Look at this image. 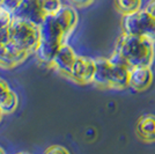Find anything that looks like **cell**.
Wrapping results in <instances>:
<instances>
[{
  "mask_svg": "<svg viewBox=\"0 0 155 154\" xmlns=\"http://www.w3.org/2000/svg\"><path fill=\"white\" fill-rule=\"evenodd\" d=\"M130 66L116 51L110 58H96L91 82L101 88L124 89L129 87Z\"/></svg>",
  "mask_w": 155,
  "mask_h": 154,
  "instance_id": "obj_1",
  "label": "cell"
},
{
  "mask_svg": "<svg viewBox=\"0 0 155 154\" xmlns=\"http://www.w3.org/2000/svg\"><path fill=\"white\" fill-rule=\"evenodd\" d=\"M115 51L126 62L130 69L136 66H150L154 58V43L140 36L124 32L117 41Z\"/></svg>",
  "mask_w": 155,
  "mask_h": 154,
  "instance_id": "obj_2",
  "label": "cell"
},
{
  "mask_svg": "<svg viewBox=\"0 0 155 154\" xmlns=\"http://www.w3.org/2000/svg\"><path fill=\"white\" fill-rule=\"evenodd\" d=\"M8 29L11 41L14 44L29 53L35 51L41 39L38 26L26 20L13 18Z\"/></svg>",
  "mask_w": 155,
  "mask_h": 154,
  "instance_id": "obj_3",
  "label": "cell"
},
{
  "mask_svg": "<svg viewBox=\"0 0 155 154\" xmlns=\"http://www.w3.org/2000/svg\"><path fill=\"white\" fill-rule=\"evenodd\" d=\"M122 26L124 32L140 36L155 43V16L147 9L124 14Z\"/></svg>",
  "mask_w": 155,
  "mask_h": 154,
  "instance_id": "obj_4",
  "label": "cell"
},
{
  "mask_svg": "<svg viewBox=\"0 0 155 154\" xmlns=\"http://www.w3.org/2000/svg\"><path fill=\"white\" fill-rule=\"evenodd\" d=\"M12 15L13 18L26 20L36 26H39L45 16L39 0H21L19 6L16 7Z\"/></svg>",
  "mask_w": 155,
  "mask_h": 154,
  "instance_id": "obj_5",
  "label": "cell"
},
{
  "mask_svg": "<svg viewBox=\"0 0 155 154\" xmlns=\"http://www.w3.org/2000/svg\"><path fill=\"white\" fill-rule=\"evenodd\" d=\"M95 71V59L84 56H78L68 79L78 84H88L91 82Z\"/></svg>",
  "mask_w": 155,
  "mask_h": 154,
  "instance_id": "obj_6",
  "label": "cell"
},
{
  "mask_svg": "<svg viewBox=\"0 0 155 154\" xmlns=\"http://www.w3.org/2000/svg\"><path fill=\"white\" fill-rule=\"evenodd\" d=\"M39 37L42 41L53 42V43H63L65 42V34L59 22L53 14H48L44 16L43 21L38 26Z\"/></svg>",
  "mask_w": 155,
  "mask_h": 154,
  "instance_id": "obj_7",
  "label": "cell"
},
{
  "mask_svg": "<svg viewBox=\"0 0 155 154\" xmlns=\"http://www.w3.org/2000/svg\"><path fill=\"white\" fill-rule=\"evenodd\" d=\"M77 57L78 55L75 53V51L67 43L63 42L59 46L58 51L53 58L51 65L57 71H59L63 75L68 78Z\"/></svg>",
  "mask_w": 155,
  "mask_h": 154,
  "instance_id": "obj_8",
  "label": "cell"
},
{
  "mask_svg": "<svg viewBox=\"0 0 155 154\" xmlns=\"http://www.w3.org/2000/svg\"><path fill=\"white\" fill-rule=\"evenodd\" d=\"M153 81V73L149 66L141 65L136 66L130 70L129 75V87L132 89L141 92L147 89Z\"/></svg>",
  "mask_w": 155,
  "mask_h": 154,
  "instance_id": "obj_9",
  "label": "cell"
},
{
  "mask_svg": "<svg viewBox=\"0 0 155 154\" xmlns=\"http://www.w3.org/2000/svg\"><path fill=\"white\" fill-rule=\"evenodd\" d=\"M54 18L59 22L60 27L63 28L65 37L71 34L78 25V13L72 6L63 5L56 13L53 14Z\"/></svg>",
  "mask_w": 155,
  "mask_h": 154,
  "instance_id": "obj_10",
  "label": "cell"
},
{
  "mask_svg": "<svg viewBox=\"0 0 155 154\" xmlns=\"http://www.w3.org/2000/svg\"><path fill=\"white\" fill-rule=\"evenodd\" d=\"M137 135L143 141L152 142L155 141V116L142 115L137 123Z\"/></svg>",
  "mask_w": 155,
  "mask_h": 154,
  "instance_id": "obj_11",
  "label": "cell"
},
{
  "mask_svg": "<svg viewBox=\"0 0 155 154\" xmlns=\"http://www.w3.org/2000/svg\"><path fill=\"white\" fill-rule=\"evenodd\" d=\"M60 44L61 43H53V42H48V41L39 39L38 44L36 46L34 53L36 55V57L39 62H42L44 64L51 65L52 60H53V58L58 51Z\"/></svg>",
  "mask_w": 155,
  "mask_h": 154,
  "instance_id": "obj_12",
  "label": "cell"
},
{
  "mask_svg": "<svg viewBox=\"0 0 155 154\" xmlns=\"http://www.w3.org/2000/svg\"><path fill=\"white\" fill-rule=\"evenodd\" d=\"M117 9L123 14L134 13L140 9L142 0H115Z\"/></svg>",
  "mask_w": 155,
  "mask_h": 154,
  "instance_id": "obj_13",
  "label": "cell"
},
{
  "mask_svg": "<svg viewBox=\"0 0 155 154\" xmlns=\"http://www.w3.org/2000/svg\"><path fill=\"white\" fill-rule=\"evenodd\" d=\"M18 104H19V97L16 95V93L12 89L11 93L8 94V96L0 103V109L4 115H9V114H13L16 110Z\"/></svg>",
  "mask_w": 155,
  "mask_h": 154,
  "instance_id": "obj_14",
  "label": "cell"
},
{
  "mask_svg": "<svg viewBox=\"0 0 155 154\" xmlns=\"http://www.w3.org/2000/svg\"><path fill=\"white\" fill-rule=\"evenodd\" d=\"M39 2H41V7L45 15L54 14L63 6L60 0H39Z\"/></svg>",
  "mask_w": 155,
  "mask_h": 154,
  "instance_id": "obj_15",
  "label": "cell"
},
{
  "mask_svg": "<svg viewBox=\"0 0 155 154\" xmlns=\"http://www.w3.org/2000/svg\"><path fill=\"white\" fill-rule=\"evenodd\" d=\"M13 20V15L11 12H8L4 7L0 6V32L9 28V25Z\"/></svg>",
  "mask_w": 155,
  "mask_h": 154,
  "instance_id": "obj_16",
  "label": "cell"
},
{
  "mask_svg": "<svg viewBox=\"0 0 155 154\" xmlns=\"http://www.w3.org/2000/svg\"><path fill=\"white\" fill-rule=\"evenodd\" d=\"M11 90H12V88L9 87V85L7 84L6 80H4L2 78H0V103L8 96V94L11 93Z\"/></svg>",
  "mask_w": 155,
  "mask_h": 154,
  "instance_id": "obj_17",
  "label": "cell"
},
{
  "mask_svg": "<svg viewBox=\"0 0 155 154\" xmlns=\"http://www.w3.org/2000/svg\"><path fill=\"white\" fill-rule=\"evenodd\" d=\"M20 2H21V0H4L0 6L4 7L5 9H7L8 12L13 14V12L16 9V7L19 6Z\"/></svg>",
  "mask_w": 155,
  "mask_h": 154,
  "instance_id": "obj_18",
  "label": "cell"
},
{
  "mask_svg": "<svg viewBox=\"0 0 155 154\" xmlns=\"http://www.w3.org/2000/svg\"><path fill=\"white\" fill-rule=\"evenodd\" d=\"M58 153H68V149L61 145H52L45 149V154H58Z\"/></svg>",
  "mask_w": 155,
  "mask_h": 154,
  "instance_id": "obj_19",
  "label": "cell"
},
{
  "mask_svg": "<svg viewBox=\"0 0 155 154\" xmlns=\"http://www.w3.org/2000/svg\"><path fill=\"white\" fill-rule=\"evenodd\" d=\"M71 1L74 5H77V6L84 7V6H89V5H91L95 0H71Z\"/></svg>",
  "mask_w": 155,
  "mask_h": 154,
  "instance_id": "obj_20",
  "label": "cell"
},
{
  "mask_svg": "<svg viewBox=\"0 0 155 154\" xmlns=\"http://www.w3.org/2000/svg\"><path fill=\"white\" fill-rule=\"evenodd\" d=\"M146 9H147L152 15H154L155 16V0H153V1L149 2L148 5H147V7H146Z\"/></svg>",
  "mask_w": 155,
  "mask_h": 154,
  "instance_id": "obj_21",
  "label": "cell"
},
{
  "mask_svg": "<svg viewBox=\"0 0 155 154\" xmlns=\"http://www.w3.org/2000/svg\"><path fill=\"white\" fill-rule=\"evenodd\" d=\"M4 153H5V149L0 146V154H4Z\"/></svg>",
  "mask_w": 155,
  "mask_h": 154,
  "instance_id": "obj_22",
  "label": "cell"
},
{
  "mask_svg": "<svg viewBox=\"0 0 155 154\" xmlns=\"http://www.w3.org/2000/svg\"><path fill=\"white\" fill-rule=\"evenodd\" d=\"M2 116H4V114H2V111H1V109H0V121H1V118H2Z\"/></svg>",
  "mask_w": 155,
  "mask_h": 154,
  "instance_id": "obj_23",
  "label": "cell"
},
{
  "mask_svg": "<svg viewBox=\"0 0 155 154\" xmlns=\"http://www.w3.org/2000/svg\"><path fill=\"white\" fill-rule=\"evenodd\" d=\"M2 1H4V0H0V5H1V4H2Z\"/></svg>",
  "mask_w": 155,
  "mask_h": 154,
  "instance_id": "obj_24",
  "label": "cell"
}]
</instances>
